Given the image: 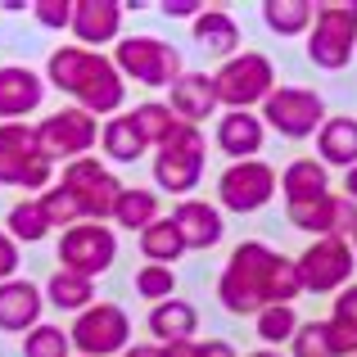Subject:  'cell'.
I'll return each instance as SVG.
<instances>
[{"label":"cell","instance_id":"obj_1","mask_svg":"<svg viewBox=\"0 0 357 357\" xmlns=\"http://www.w3.org/2000/svg\"><path fill=\"white\" fill-rule=\"evenodd\" d=\"M303 294V280H298V262H289L285 253L267 249L258 240L236 244V253L227 258L218 276V298L227 312L236 317H258L271 303H294Z\"/></svg>","mask_w":357,"mask_h":357},{"label":"cell","instance_id":"obj_33","mask_svg":"<svg viewBox=\"0 0 357 357\" xmlns=\"http://www.w3.org/2000/svg\"><path fill=\"white\" fill-rule=\"evenodd\" d=\"M298 326H303V321H298V312L289 303H271V307L258 312V340L271 344V349H280V344H294Z\"/></svg>","mask_w":357,"mask_h":357},{"label":"cell","instance_id":"obj_44","mask_svg":"<svg viewBox=\"0 0 357 357\" xmlns=\"http://www.w3.org/2000/svg\"><path fill=\"white\" fill-rule=\"evenodd\" d=\"M122 357H163V344H131Z\"/></svg>","mask_w":357,"mask_h":357},{"label":"cell","instance_id":"obj_3","mask_svg":"<svg viewBox=\"0 0 357 357\" xmlns=\"http://www.w3.org/2000/svg\"><path fill=\"white\" fill-rule=\"evenodd\" d=\"M0 185L9 190H50L54 158L41 149V136L27 122H0Z\"/></svg>","mask_w":357,"mask_h":357},{"label":"cell","instance_id":"obj_24","mask_svg":"<svg viewBox=\"0 0 357 357\" xmlns=\"http://www.w3.org/2000/svg\"><path fill=\"white\" fill-rule=\"evenodd\" d=\"M100 149H105L109 163H140L154 145H149L145 131L136 127V118L118 114V118H109L105 127H100Z\"/></svg>","mask_w":357,"mask_h":357},{"label":"cell","instance_id":"obj_31","mask_svg":"<svg viewBox=\"0 0 357 357\" xmlns=\"http://www.w3.org/2000/svg\"><path fill=\"white\" fill-rule=\"evenodd\" d=\"M5 231L18 244H41L54 227H50V218H45L41 199H18L14 208H9V218H5Z\"/></svg>","mask_w":357,"mask_h":357},{"label":"cell","instance_id":"obj_13","mask_svg":"<svg viewBox=\"0 0 357 357\" xmlns=\"http://www.w3.org/2000/svg\"><path fill=\"white\" fill-rule=\"evenodd\" d=\"M353 244L349 240H312L298 258V280H303V294H335V289H349L353 280Z\"/></svg>","mask_w":357,"mask_h":357},{"label":"cell","instance_id":"obj_45","mask_svg":"<svg viewBox=\"0 0 357 357\" xmlns=\"http://www.w3.org/2000/svg\"><path fill=\"white\" fill-rule=\"evenodd\" d=\"M344 195L357 204V167H349V172H344Z\"/></svg>","mask_w":357,"mask_h":357},{"label":"cell","instance_id":"obj_21","mask_svg":"<svg viewBox=\"0 0 357 357\" xmlns=\"http://www.w3.org/2000/svg\"><path fill=\"white\" fill-rule=\"evenodd\" d=\"M172 222H176V231H181L185 249H213V244H222V231H227L222 208H213V204H204V199H181L172 208Z\"/></svg>","mask_w":357,"mask_h":357},{"label":"cell","instance_id":"obj_22","mask_svg":"<svg viewBox=\"0 0 357 357\" xmlns=\"http://www.w3.org/2000/svg\"><path fill=\"white\" fill-rule=\"evenodd\" d=\"M280 195H285L289 208L326 199V195H331V176H326V163H321V158H294V163L280 172Z\"/></svg>","mask_w":357,"mask_h":357},{"label":"cell","instance_id":"obj_10","mask_svg":"<svg viewBox=\"0 0 357 357\" xmlns=\"http://www.w3.org/2000/svg\"><path fill=\"white\" fill-rule=\"evenodd\" d=\"M36 136H41V149L54 163H77V158H86L100 145V118L77 109V105H68V109L45 114L36 122Z\"/></svg>","mask_w":357,"mask_h":357},{"label":"cell","instance_id":"obj_29","mask_svg":"<svg viewBox=\"0 0 357 357\" xmlns=\"http://www.w3.org/2000/svg\"><path fill=\"white\" fill-rule=\"evenodd\" d=\"M158 218H163V213H158V195L145 190V185H127V190H122V199H118V208H114V227L136 231V236L145 227H154Z\"/></svg>","mask_w":357,"mask_h":357},{"label":"cell","instance_id":"obj_4","mask_svg":"<svg viewBox=\"0 0 357 357\" xmlns=\"http://www.w3.org/2000/svg\"><path fill=\"white\" fill-rule=\"evenodd\" d=\"M204 158H208V140L195 122H176L172 136L154 149V185L167 195H190L204 176Z\"/></svg>","mask_w":357,"mask_h":357},{"label":"cell","instance_id":"obj_41","mask_svg":"<svg viewBox=\"0 0 357 357\" xmlns=\"http://www.w3.org/2000/svg\"><path fill=\"white\" fill-rule=\"evenodd\" d=\"M204 9H208V5H190V0H167L163 14H167V18H199Z\"/></svg>","mask_w":357,"mask_h":357},{"label":"cell","instance_id":"obj_20","mask_svg":"<svg viewBox=\"0 0 357 357\" xmlns=\"http://www.w3.org/2000/svg\"><path fill=\"white\" fill-rule=\"evenodd\" d=\"M218 105H222L218 82H213L208 73H181V77L172 82V91H167V109H172L181 122H195V127H199Z\"/></svg>","mask_w":357,"mask_h":357},{"label":"cell","instance_id":"obj_7","mask_svg":"<svg viewBox=\"0 0 357 357\" xmlns=\"http://www.w3.org/2000/svg\"><path fill=\"white\" fill-rule=\"evenodd\" d=\"M353 45H357V0H326L317 5V23L307 32V59L317 68H344L353 59Z\"/></svg>","mask_w":357,"mask_h":357},{"label":"cell","instance_id":"obj_9","mask_svg":"<svg viewBox=\"0 0 357 357\" xmlns=\"http://www.w3.org/2000/svg\"><path fill=\"white\" fill-rule=\"evenodd\" d=\"M54 253H59L63 271H77V276L96 280L100 271H109L118 262V236L109 222H77V227H68L59 236Z\"/></svg>","mask_w":357,"mask_h":357},{"label":"cell","instance_id":"obj_18","mask_svg":"<svg viewBox=\"0 0 357 357\" xmlns=\"http://www.w3.org/2000/svg\"><path fill=\"white\" fill-rule=\"evenodd\" d=\"M262 140H267V122H262V114H253V109H227L218 118V149L231 163L258 158Z\"/></svg>","mask_w":357,"mask_h":357},{"label":"cell","instance_id":"obj_6","mask_svg":"<svg viewBox=\"0 0 357 357\" xmlns=\"http://www.w3.org/2000/svg\"><path fill=\"white\" fill-rule=\"evenodd\" d=\"M59 185L77 199L82 218L86 222H114V208L122 199V190L127 185L118 181V172H109V163H100V158H77V163H63L59 172Z\"/></svg>","mask_w":357,"mask_h":357},{"label":"cell","instance_id":"obj_17","mask_svg":"<svg viewBox=\"0 0 357 357\" xmlns=\"http://www.w3.org/2000/svg\"><path fill=\"white\" fill-rule=\"evenodd\" d=\"M45 100V77L23 63H5L0 68V122H27Z\"/></svg>","mask_w":357,"mask_h":357},{"label":"cell","instance_id":"obj_39","mask_svg":"<svg viewBox=\"0 0 357 357\" xmlns=\"http://www.w3.org/2000/svg\"><path fill=\"white\" fill-rule=\"evenodd\" d=\"M73 5H77V0H36L32 18L41 27H50V32H63V27H73Z\"/></svg>","mask_w":357,"mask_h":357},{"label":"cell","instance_id":"obj_26","mask_svg":"<svg viewBox=\"0 0 357 357\" xmlns=\"http://www.w3.org/2000/svg\"><path fill=\"white\" fill-rule=\"evenodd\" d=\"M317 158L326 167H357V118H326L317 131Z\"/></svg>","mask_w":357,"mask_h":357},{"label":"cell","instance_id":"obj_12","mask_svg":"<svg viewBox=\"0 0 357 357\" xmlns=\"http://www.w3.org/2000/svg\"><path fill=\"white\" fill-rule=\"evenodd\" d=\"M262 122L285 140H307L326 127V100L307 86H276L262 105Z\"/></svg>","mask_w":357,"mask_h":357},{"label":"cell","instance_id":"obj_19","mask_svg":"<svg viewBox=\"0 0 357 357\" xmlns=\"http://www.w3.org/2000/svg\"><path fill=\"white\" fill-rule=\"evenodd\" d=\"M45 312V289L32 280H5L0 285V331L5 335H32Z\"/></svg>","mask_w":357,"mask_h":357},{"label":"cell","instance_id":"obj_32","mask_svg":"<svg viewBox=\"0 0 357 357\" xmlns=\"http://www.w3.org/2000/svg\"><path fill=\"white\" fill-rule=\"evenodd\" d=\"M331 335H335V357H357V285L340 289V298H335Z\"/></svg>","mask_w":357,"mask_h":357},{"label":"cell","instance_id":"obj_40","mask_svg":"<svg viewBox=\"0 0 357 357\" xmlns=\"http://www.w3.org/2000/svg\"><path fill=\"white\" fill-rule=\"evenodd\" d=\"M14 271H18V240L9 231H0V285L14 280Z\"/></svg>","mask_w":357,"mask_h":357},{"label":"cell","instance_id":"obj_47","mask_svg":"<svg viewBox=\"0 0 357 357\" xmlns=\"http://www.w3.org/2000/svg\"><path fill=\"white\" fill-rule=\"evenodd\" d=\"M349 244H353V253H357V231H353V240H349Z\"/></svg>","mask_w":357,"mask_h":357},{"label":"cell","instance_id":"obj_27","mask_svg":"<svg viewBox=\"0 0 357 357\" xmlns=\"http://www.w3.org/2000/svg\"><path fill=\"white\" fill-rule=\"evenodd\" d=\"M45 303H54L59 312H77V317H82L91 303H96V280L59 267L50 280H45Z\"/></svg>","mask_w":357,"mask_h":357},{"label":"cell","instance_id":"obj_8","mask_svg":"<svg viewBox=\"0 0 357 357\" xmlns=\"http://www.w3.org/2000/svg\"><path fill=\"white\" fill-rule=\"evenodd\" d=\"M218 100L227 109H253V105H267L271 91H276V73H271V59L258 50H244L236 59H227L218 73Z\"/></svg>","mask_w":357,"mask_h":357},{"label":"cell","instance_id":"obj_34","mask_svg":"<svg viewBox=\"0 0 357 357\" xmlns=\"http://www.w3.org/2000/svg\"><path fill=\"white\" fill-rule=\"evenodd\" d=\"M131 118H136V127L145 131V140H149L154 149L163 145V140L172 136V127L181 122V118L172 114V109H167V100H145V105H136V109H131Z\"/></svg>","mask_w":357,"mask_h":357},{"label":"cell","instance_id":"obj_43","mask_svg":"<svg viewBox=\"0 0 357 357\" xmlns=\"http://www.w3.org/2000/svg\"><path fill=\"white\" fill-rule=\"evenodd\" d=\"M204 357H240V353H236V344H227V340H208L204 344Z\"/></svg>","mask_w":357,"mask_h":357},{"label":"cell","instance_id":"obj_30","mask_svg":"<svg viewBox=\"0 0 357 357\" xmlns=\"http://www.w3.org/2000/svg\"><path fill=\"white\" fill-rule=\"evenodd\" d=\"M262 23H267L276 36L312 32V23H317V5H312V0H267V5H262Z\"/></svg>","mask_w":357,"mask_h":357},{"label":"cell","instance_id":"obj_15","mask_svg":"<svg viewBox=\"0 0 357 357\" xmlns=\"http://www.w3.org/2000/svg\"><path fill=\"white\" fill-rule=\"evenodd\" d=\"M289 222H294L298 231H307L312 240H353L357 231V204L349 195H326V199L317 204H298V208H289Z\"/></svg>","mask_w":357,"mask_h":357},{"label":"cell","instance_id":"obj_38","mask_svg":"<svg viewBox=\"0 0 357 357\" xmlns=\"http://www.w3.org/2000/svg\"><path fill=\"white\" fill-rule=\"evenodd\" d=\"M172 289H176V276H172V267H158V262H145V267L136 271V294H140V298H149V303H167V298H176Z\"/></svg>","mask_w":357,"mask_h":357},{"label":"cell","instance_id":"obj_23","mask_svg":"<svg viewBox=\"0 0 357 357\" xmlns=\"http://www.w3.org/2000/svg\"><path fill=\"white\" fill-rule=\"evenodd\" d=\"M195 41H199L204 54H213V59H236V45H240V27L236 18L227 14L222 5H208L199 18H195Z\"/></svg>","mask_w":357,"mask_h":357},{"label":"cell","instance_id":"obj_42","mask_svg":"<svg viewBox=\"0 0 357 357\" xmlns=\"http://www.w3.org/2000/svg\"><path fill=\"white\" fill-rule=\"evenodd\" d=\"M163 357H204L199 340H185V344H163Z\"/></svg>","mask_w":357,"mask_h":357},{"label":"cell","instance_id":"obj_14","mask_svg":"<svg viewBox=\"0 0 357 357\" xmlns=\"http://www.w3.org/2000/svg\"><path fill=\"white\" fill-rule=\"evenodd\" d=\"M280 176L276 167H267L262 158H249V163H231L227 172L218 176V204L231 213H258L271 204Z\"/></svg>","mask_w":357,"mask_h":357},{"label":"cell","instance_id":"obj_28","mask_svg":"<svg viewBox=\"0 0 357 357\" xmlns=\"http://www.w3.org/2000/svg\"><path fill=\"white\" fill-rule=\"evenodd\" d=\"M136 249L145 253V262L172 267V262L185 253V240H181V231H176V222H172V218H158L154 227H145V231L136 236Z\"/></svg>","mask_w":357,"mask_h":357},{"label":"cell","instance_id":"obj_46","mask_svg":"<svg viewBox=\"0 0 357 357\" xmlns=\"http://www.w3.org/2000/svg\"><path fill=\"white\" fill-rule=\"evenodd\" d=\"M249 357H280V353H249Z\"/></svg>","mask_w":357,"mask_h":357},{"label":"cell","instance_id":"obj_35","mask_svg":"<svg viewBox=\"0 0 357 357\" xmlns=\"http://www.w3.org/2000/svg\"><path fill=\"white\" fill-rule=\"evenodd\" d=\"M36 199H41L45 218H50V227L59 231V236H63L68 227H77V222H86V218H82V208H77V199H73V195L63 190L59 181H54V185H50L45 195H36Z\"/></svg>","mask_w":357,"mask_h":357},{"label":"cell","instance_id":"obj_25","mask_svg":"<svg viewBox=\"0 0 357 357\" xmlns=\"http://www.w3.org/2000/svg\"><path fill=\"white\" fill-rule=\"evenodd\" d=\"M195 331H199V312L185 298H167V303L149 307V335L158 344H185L195 340Z\"/></svg>","mask_w":357,"mask_h":357},{"label":"cell","instance_id":"obj_2","mask_svg":"<svg viewBox=\"0 0 357 357\" xmlns=\"http://www.w3.org/2000/svg\"><path fill=\"white\" fill-rule=\"evenodd\" d=\"M45 82L59 86L68 100H77V109L96 118H118L127 105V77L118 73L114 54L86 50V45H59L45 59Z\"/></svg>","mask_w":357,"mask_h":357},{"label":"cell","instance_id":"obj_36","mask_svg":"<svg viewBox=\"0 0 357 357\" xmlns=\"http://www.w3.org/2000/svg\"><path fill=\"white\" fill-rule=\"evenodd\" d=\"M294 357H335V335H331V317L326 321H303L289 344Z\"/></svg>","mask_w":357,"mask_h":357},{"label":"cell","instance_id":"obj_11","mask_svg":"<svg viewBox=\"0 0 357 357\" xmlns=\"http://www.w3.org/2000/svg\"><path fill=\"white\" fill-rule=\"evenodd\" d=\"M68 335L82 357H122L131 349V317L118 303H91L82 317H73Z\"/></svg>","mask_w":357,"mask_h":357},{"label":"cell","instance_id":"obj_16","mask_svg":"<svg viewBox=\"0 0 357 357\" xmlns=\"http://www.w3.org/2000/svg\"><path fill=\"white\" fill-rule=\"evenodd\" d=\"M122 14L127 5L118 0H77L73 5V45H86V50H105V45L122 41Z\"/></svg>","mask_w":357,"mask_h":357},{"label":"cell","instance_id":"obj_37","mask_svg":"<svg viewBox=\"0 0 357 357\" xmlns=\"http://www.w3.org/2000/svg\"><path fill=\"white\" fill-rule=\"evenodd\" d=\"M23 357H73V335L59 326H36L23 335Z\"/></svg>","mask_w":357,"mask_h":357},{"label":"cell","instance_id":"obj_5","mask_svg":"<svg viewBox=\"0 0 357 357\" xmlns=\"http://www.w3.org/2000/svg\"><path fill=\"white\" fill-rule=\"evenodd\" d=\"M114 63L118 73L127 82H140V86L149 91H172V82L181 77V50L167 41H158V36H122L114 45Z\"/></svg>","mask_w":357,"mask_h":357}]
</instances>
